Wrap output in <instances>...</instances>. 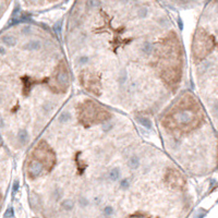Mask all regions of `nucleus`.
Instances as JSON below:
<instances>
[{
	"mask_svg": "<svg viewBox=\"0 0 218 218\" xmlns=\"http://www.w3.org/2000/svg\"><path fill=\"white\" fill-rule=\"evenodd\" d=\"M63 37L73 82L106 106L147 118L178 94L183 49L159 0H74Z\"/></svg>",
	"mask_w": 218,
	"mask_h": 218,
	"instance_id": "nucleus-1",
	"label": "nucleus"
},
{
	"mask_svg": "<svg viewBox=\"0 0 218 218\" xmlns=\"http://www.w3.org/2000/svg\"><path fill=\"white\" fill-rule=\"evenodd\" d=\"M65 1H66V0H23V2L27 8L37 11L50 9L52 7L63 3Z\"/></svg>",
	"mask_w": 218,
	"mask_h": 218,
	"instance_id": "nucleus-2",
	"label": "nucleus"
},
{
	"mask_svg": "<svg viewBox=\"0 0 218 218\" xmlns=\"http://www.w3.org/2000/svg\"><path fill=\"white\" fill-rule=\"evenodd\" d=\"M160 2L165 4L166 7H173V8H187L191 7L193 4L199 3L203 0H159Z\"/></svg>",
	"mask_w": 218,
	"mask_h": 218,
	"instance_id": "nucleus-3",
	"label": "nucleus"
},
{
	"mask_svg": "<svg viewBox=\"0 0 218 218\" xmlns=\"http://www.w3.org/2000/svg\"><path fill=\"white\" fill-rule=\"evenodd\" d=\"M11 216H13V210H12V208H8L7 213L4 214V217L8 218V217H11Z\"/></svg>",
	"mask_w": 218,
	"mask_h": 218,
	"instance_id": "nucleus-4",
	"label": "nucleus"
}]
</instances>
